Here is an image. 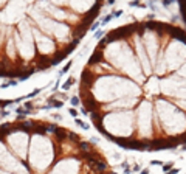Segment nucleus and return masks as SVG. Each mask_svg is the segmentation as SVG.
I'll list each match as a JSON object with an SVG mask.
<instances>
[{"label":"nucleus","instance_id":"1","mask_svg":"<svg viewBox=\"0 0 186 174\" xmlns=\"http://www.w3.org/2000/svg\"><path fill=\"white\" fill-rule=\"evenodd\" d=\"M157 110H158L160 121L167 134L177 135L186 129V115L181 110H178L172 103L161 100L157 103Z\"/></svg>","mask_w":186,"mask_h":174},{"label":"nucleus","instance_id":"2","mask_svg":"<svg viewBox=\"0 0 186 174\" xmlns=\"http://www.w3.org/2000/svg\"><path fill=\"white\" fill-rule=\"evenodd\" d=\"M186 59V44L181 39H174L169 45L166 47V62L164 67L166 68H177L178 65L183 64V61Z\"/></svg>","mask_w":186,"mask_h":174},{"label":"nucleus","instance_id":"3","mask_svg":"<svg viewBox=\"0 0 186 174\" xmlns=\"http://www.w3.org/2000/svg\"><path fill=\"white\" fill-rule=\"evenodd\" d=\"M163 92L166 95L172 96L175 100H183L186 101V78L180 76H171L163 81Z\"/></svg>","mask_w":186,"mask_h":174},{"label":"nucleus","instance_id":"4","mask_svg":"<svg viewBox=\"0 0 186 174\" xmlns=\"http://www.w3.org/2000/svg\"><path fill=\"white\" fill-rule=\"evenodd\" d=\"M149 118H151V103L144 101L140 106V132H141V135H147L152 129Z\"/></svg>","mask_w":186,"mask_h":174},{"label":"nucleus","instance_id":"5","mask_svg":"<svg viewBox=\"0 0 186 174\" xmlns=\"http://www.w3.org/2000/svg\"><path fill=\"white\" fill-rule=\"evenodd\" d=\"M144 47H146V50L149 53V57H151L152 65H155L157 64V51H158L157 48H158V44H157V39L154 37L152 33L146 34V37H144Z\"/></svg>","mask_w":186,"mask_h":174},{"label":"nucleus","instance_id":"6","mask_svg":"<svg viewBox=\"0 0 186 174\" xmlns=\"http://www.w3.org/2000/svg\"><path fill=\"white\" fill-rule=\"evenodd\" d=\"M137 50H138V56H140V61H141V64H143V70H144V73L146 75H149L151 73V61L147 59V54H146V47L137 39Z\"/></svg>","mask_w":186,"mask_h":174},{"label":"nucleus","instance_id":"7","mask_svg":"<svg viewBox=\"0 0 186 174\" xmlns=\"http://www.w3.org/2000/svg\"><path fill=\"white\" fill-rule=\"evenodd\" d=\"M177 76H180V78H186V62H183V65L178 68Z\"/></svg>","mask_w":186,"mask_h":174},{"label":"nucleus","instance_id":"8","mask_svg":"<svg viewBox=\"0 0 186 174\" xmlns=\"http://www.w3.org/2000/svg\"><path fill=\"white\" fill-rule=\"evenodd\" d=\"M73 83H74V78H70V79H67L65 83H64V86H62V89L64 90H68L71 86H73Z\"/></svg>","mask_w":186,"mask_h":174},{"label":"nucleus","instance_id":"9","mask_svg":"<svg viewBox=\"0 0 186 174\" xmlns=\"http://www.w3.org/2000/svg\"><path fill=\"white\" fill-rule=\"evenodd\" d=\"M74 121H76V124H78V126H81L82 129H85V131L88 129V124H87V123H84L82 120H79V118H74Z\"/></svg>","mask_w":186,"mask_h":174},{"label":"nucleus","instance_id":"10","mask_svg":"<svg viewBox=\"0 0 186 174\" xmlns=\"http://www.w3.org/2000/svg\"><path fill=\"white\" fill-rule=\"evenodd\" d=\"M175 104H177L180 109L186 110V101H183V100H175Z\"/></svg>","mask_w":186,"mask_h":174},{"label":"nucleus","instance_id":"11","mask_svg":"<svg viewBox=\"0 0 186 174\" xmlns=\"http://www.w3.org/2000/svg\"><path fill=\"white\" fill-rule=\"evenodd\" d=\"M17 84V81H6V83H3L2 86H0V89H6V87H9V86H16Z\"/></svg>","mask_w":186,"mask_h":174},{"label":"nucleus","instance_id":"12","mask_svg":"<svg viewBox=\"0 0 186 174\" xmlns=\"http://www.w3.org/2000/svg\"><path fill=\"white\" fill-rule=\"evenodd\" d=\"M79 148H82V151H90L88 143H84V142H79Z\"/></svg>","mask_w":186,"mask_h":174},{"label":"nucleus","instance_id":"13","mask_svg":"<svg viewBox=\"0 0 186 174\" xmlns=\"http://www.w3.org/2000/svg\"><path fill=\"white\" fill-rule=\"evenodd\" d=\"M68 112H70V115L71 117H74V118H78V110L74 109V107H71V109H68Z\"/></svg>","mask_w":186,"mask_h":174},{"label":"nucleus","instance_id":"14","mask_svg":"<svg viewBox=\"0 0 186 174\" xmlns=\"http://www.w3.org/2000/svg\"><path fill=\"white\" fill-rule=\"evenodd\" d=\"M70 67H71V61H68V64H67V65H65V67L62 68V72H61V75H64L65 72H68V70H70Z\"/></svg>","mask_w":186,"mask_h":174},{"label":"nucleus","instance_id":"15","mask_svg":"<svg viewBox=\"0 0 186 174\" xmlns=\"http://www.w3.org/2000/svg\"><path fill=\"white\" fill-rule=\"evenodd\" d=\"M71 104L73 106H78L79 104V98H78V96H73V98H71Z\"/></svg>","mask_w":186,"mask_h":174},{"label":"nucleus","instance_id":"16","mask_svg":"<svg viewBox=\"0 0 186 174\" xmlns=\"http://www.w3.org/2000/svg\"><path fill=\"white\" fill-rule=\"evenodd\" d=\"M98 27H99V22L93 24V27H91V31H96V30H98Z\"/></svg>","mask_w":186,"mask_h":174},{"label":"nucleus","instance_id":"17","mask_svg":"<svg viewBox=\"0 0 186 174\" xmlns=\"http://www.w3.org/2000/svg\"><path fill=\"white\" fill-rule=\"evenodd\" d=\"M53 118H54V120H58V121H61V120H62V117H61V115H58V113H54V115H53Z\"/></svg>","mask_w":186,"mask_h":174},{"label":"nucleus","instance_id":"18","mask_svg":"<svg viewBox=\"0 0 186 174\" xmlns=\"http://www.w3.org/2000/svg\"><path fill=\"white\" fill-rule=\"evenodd\" d=\"M53 2H54V3H59V5H62V3H65V2H67V0H53Z\"/></svg>","mask_w":186,"mask_h":174},{"label":"nucleus","instance_id":"19","mask_svg":"<svg viewBox=\"0 0 186 174\" xmlns=\"http://www.w3.org/2000/svg\"><path fill=\"white\" fill-rule=\"evenodd\" d=\"M141 174H149V169H143V171H141Z\"/></svg>","mask_w":186,"mask_h":174},{"label":"nucleus","instance_id":"20","mask_svg":"<svg viewBox=\"0 0 186 174\" xmlns=\"http://www.w3.org/2000/svg\"><path fill=\"white\" fill-rule=\"evenodd\" d=\"M175 172H177V169H174V171H169L167 174H175Z\"/></svg>","mask_w":186,"mask_h":174},{"label":"nucleus","instance_id":"21","mask_svg":"<svg viewBox=\"0 0 186 174\" xmlns=\"http://www.w3.org/2000/svg\"><path fill=\"white\" fill-rule=\"evenodd\" d=\"M3 2H5V0H0V3H3Z\"/></svg>","mask_w":186,"mask_h":174},{"label":"nucleus","instance_id":"22","mask_svg":"<svg viewBox=\"0 0 186 174\" xmlns=\"http://www.w3.org/2000/svg\"><path fill=\"white\" fill-rule=\"evenodd\" d=\"M110 174H116V172H110Z\"/></svg>","mask_w":186,"mask_h":174}]
</instances>
